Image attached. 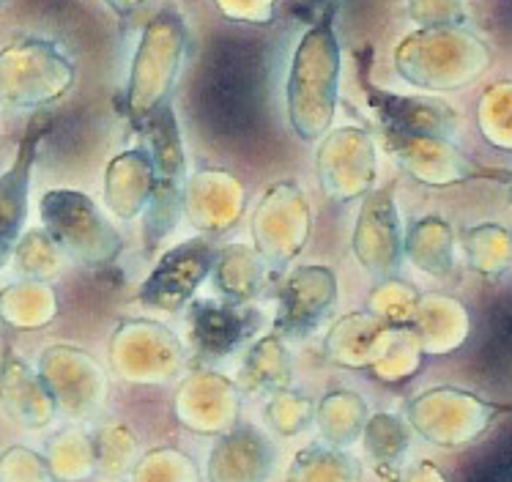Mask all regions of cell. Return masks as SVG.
Wrapping results in <instances>:
<instances>
[{
	"label": "cell",
	"instance_id": "4",
	"mask_svg": "<svg viewBox=\"0 0 512 482\" xmlns=\"http://www.w3.org/2000/svg\"><path fill=\"white\" fill-rule=\"evenodd\" d=\"M140 129H146L148 151L154 159V192L143 214V247L148 255H154L159 244L168 239L181 222L187 157H184V137L170 105L157 110Z\"/></svg>",
	"mask_w": 512,
	"mask_h": 482
},
{
	"label": "cell",
	"instance_id": "14",
	"mask_svg": "<svg viewBox=\"0 0 512 482\" xmlns=\"http://www.w3.org/2000/svg\"><path fill=\"white\" fill-rule=\"evenodd\" d=\"M50 132V121H36L22 137L20 151L11 168L0 176V269L6 266L11 252L22 239V228L28 220V200H31V181L42 137Z\"/></svg>",
	"mask_w": 512,
	"mask_h": 482
},
{
	"label": "cell",
	"instance_id": "13",
	"mask_svg": "<svg viewBox=\"0 0 512 482\" xmlns=\"http://www.w3.org/2000/svg\"><path fill=\"white\" fill-rule=\"evenodd\" d=\"M337 304V274L329 266H296L285 277L277 310V335H307Z\"/></svg>",
	"mask_w": 512,
	"mask_h": 482
},
{
	"label": "cell",
	"instance_id": "3",
	"mask_svg": "<svg viewBox=\"0 0 512 482\" xmlns=\"http://www.w3.org/2000/svg\"><path fill=\"white\" fill-rule=\"evenodd\" d=\"M187 47V28L176 11H159L148 22L129 74L126 110L137 126H143L157 110L170 105L181 61Z\"/></svg>",
	"mask_w": 512,
	"mask_h": 482
},
{
	"label": "cell",
	"instance_id": "1",
	"mask_svg": "<svg viewBox=\"0 0 512 482\" xmlns=\"http://www.w3.org/2000/svg\"><path fill=\"white\" fill-rule=\"evenodd\" d=\"M340 102V42L332 17L315 22L293 53L285 105L288 124L302 143H318L335 124Z\"/></svg>",
	"mask_w": 512,
	"mask_h": 482
},
{
	"label": "cell",
	"instance_id": "5",
	"mask_svg": "<svg viewBox=\"0 0 512 482\" xmlns=\"http://www.w3.org/2000/svg\"><path fill=\"white\" fill-rule=\"evenodd\" d=\"M252 247L269 269L291 266L313 236V206L299 181H274L263 189L250 217Z\"/></svg>",
	"mask_w": 512,
	"mask_h": 482
},
{
	"label": "cell",
	"instance_id": "24",
	"mask_svg": "<svg viewBox=\"0 0 512 482\" xmlns=\"http://www.w3.org/2000/svg\"><path fill=\"white\" fill-rule=\"evenodd\" d=\"M463 252L482 274H499L512 255L510 233L499 225H477L463 233Z\"/></svg>",
	"mask_w": 512,
	"mask_h": 482
},
{
	"label": "cell",
	"instance_id": "30",
	"mask_svg": "<svg viewBox=\"0 0 512 482\" xmlns=\"http://www.w3.org/2000/svg\"><path fill=\"white\" fill-rule=\"evenodd\" d=\"M310 417H313L310 403L302 395H291V392L277 395L272 400V409H269V420H272L274 428H280L283 433H296L310 422Z\"/></svg>",
	"mask_w": 512,
	"mask_h": 482
},
{
	"label": "cell",
	"instance_id": "7",
	"mask_svg": "<svg viewBox=\"0 0 512 482\" xmlns=\"http://www.w3.org/2000/svg\"><path fill=\"white\" fill-rule=\"evenodd\" d=\"M74 80V66L50 42H22L0 53V102L39 107L61 99Z\"/></svg>",
	"mask_w": 512,
	"mask_h": 482
},
{
	"label": "cell",
	"instance_id": "2",
	"mask_svg": "<svg viewBox=\"0 0 512 482\" xmlns=\"http://www.w3.org/2000/svg\"><path fill=\"white\" fill-rule=\"evenodd\" d=\"M39 214L44 231L63 255L88 269L110 266L124 252V236L115 222L80 189H47L39 200Z\"/></svg>",
	"mask_w": 512,
	"mask_h": 482
},
{
	"label": "cell",
	"instance_id": "22",
	"mask_svg": "<svg viewBox=\"0 0 512 482\" xmlns=\"http://www.w3.org/2000/svg\"><path fill=\"white\" fill-rule=\"evenodd\" d=\"M384 326H387L384 321H378L370 313H348L329 329L326 348L337 362L365 365L367 359L376 357Z\"/></svg>",
	"mask_w": 512,
	"mask_h": 482
},
{
	"label": "cell",
	"instance_id": "9",
	"mask_svg": "<svg viewBox=\"0 0 512 482\" xmlns=\"http://www.w3.org/2000/svg\"><path fill=\"white\" fill-rule=\"evenodd\" d=\"M351 250L373 280L395 277L406 258V231L392 187H373L356 214Z\"/></svg>",
	"mask_w": 512,
	"mask_h": 482
},
{
	"label": "cell",
	"instance_id": "25",
	"mask_svg": "<svg viewBox=\"0 0 512 482\" xmlns=\"http://www.w3.org/2000/svg\"><path fill=\"white\" fill-rule=\"evenodd\" d=\"M291 376L288 354H285L280 337L269 335L258 340L244 359V381L255 389L280 387Z\"/></svg>",
	"mask_w": 512,
	"mask_h": 482
},
{
	"label": "cell",
	"instance_id": "29",
	"mask_svg": "<svg viewBox=\"0 0 512 482\" xmlns=\"http://www.w3.org/2000/svg\"><path fill=\"white\" fill-rule=\"evenodd\" d=\"M365 441L367 450L373 452V458H392L406 447V430L392 417H376L367 428Z\"/></svg>",
	"mask_w": 512,
	"mask_h": 482
},
{
	"label": "cell",
	"instance_id": "17",
	"mask_svg": "<svg viewBox=\"0 0 512 482\" xmlns=\"http://www.w3.org/2000/svg\"><path fill=\"white\" fill-rule=\"evenodd\" d=\"M236 414V392L228 378L217 373H198L184 384L178 395V417L189 428L209 430L228 425Z\"/></svg>",
	"mask_w": 512,
	"mask_h": 482
},
{
	"label": "cell",
	"instance_id": "12",
	"mask_svg": "<svg viewBox=\"0 0 512 482\" xmlns=\"http://www.w3.org/2000/svg\"><path fill=\"white\" fill-rule=\"evenodd\" d=\"M184 359L178 337L159 321H124L113 335V365L132 381H165Z\"/></svg>",
	"mask_w": 512,
	"mask_h": 482
},
{
	"label": "cell",
	"instance_id": "10",
	"mask_svg": "<svg viewBox=\"0 0 512 482\" xmlns=\"http://www.w3.org/2000/svg\"><path fill=\"white\" fill-rule=\"evenodd\" d=\"M247 211L244 181L225 168H200L189 173L181 195V217L200 236H225Z\"/></svg>",
	"mask_w": 512,
	"mask_h": 482
},
{
	"label": "cell",
	"instance_id": "21",
	"mask_svg": "<svg viewBox=\"0 0 512 482\" xmlns=\"http://www.w3.org/2000/svg\"><path fill=\"white\" fill-rule=\"evenodd\" d=\"M452 239L450 222L441 217H422L406 233V258L425 274H447L452 269Z\"/></svg>",
	"mask_w": 512,
	"mask_h": 482
},
{
	"label": "cell",
	"instance_id": "31",
	"mask_svg": "<svg viewBox=\"0 0 512 482\" xmlns=\"http://www.w3.org/2000/svg\"><path fill=\"white\" fill-rule=\"evenodd\" d=\"M272 3L274 0H228L222 11L236 20H272Z\"/></svg>",
	"mask_w": 512,
	"mask_h": 482
},
{
	"label": "cell",
	"instance_id": "23",
	"mask_svg": "<svg viewBox=\"0 0 512 482\" xmlns=\"http://www.w3.org/2000/svg\"><path fill=\"white\" fill-rule=\"evenodd\" d=\"M419 307V294L414 285L403 283L398 277L378 280L376 288L367 296V313L392 326H406L414 321Z\"/></svg>",
	"mask_w": 512,
	"mask_h": 482
},
{
	"label": "cell",
	"instance_id": "6",
	"mask_svg": "<svg viewBox=\"0 0 512 482\" xmlns=\"http://www.w3.org/2000/svg\"><path fill=\"white\" fill-rule=\"evenodd\" d=\"M315 173L329 200H362L378 181L376 140L362 126L329 129L315 148Z\"/></svg>",
	"mask_w": 512,
	"mask_h": 482
},
{
	"label": "cell",
	"instance_id": "19",
	"mask_svg": "<svg viewBox=\"0 0 512 482\" xmlns=\"http://www.w3.org/2000/svg\"><path fill=\"white\" fill-rule=\"evenodd\" d=\"M370 107L384 121L387 132L395 135H425V137H447L452 132L455 116L447 107L422 99H406L378 91L370 96Z\"/></svg>",
	"mask_w": 512,
	"mask_h": 482
},
{
	"label": "cell",
	"instance_id": "28",
	"mask_svg": "<svg viewBox=\"0 0 512 482\" xmlns=\"http://www.w3.org/2000/svg\"><path fill=\"white\" fill-rule=\"evenodd\" d=\"M17 263L22 272L33 274L36 280H50L63 269V250L50 239L47 231H33L17 241Z\"/></svg>",
	"mask_w": 512,
	"mask_h": 482
},
{
	"label": "cell",
	"instance_id": "8",
	"mask_svg": "<svg viewBox=\"0 0 512 482\" xmlns=\"http://www.w3.org/2000/svg\"><path fill=\"white\" fill-rule=\"evenodd\" d=\"M217 258V247L209 236H192L176 247L159 255L154 269L137 288V302L162 310V313H178L184 310L203 283L211 277Z\"/></svg>",
	"mask_w": 512,
	"mask_h": 482
},
{
	"label": "cell",
	"instance_id": "16",
	"mask_svg": "<svg viewBox=\"0 0 512 482\" xmlns=\"http://www.w3.org/2000/svg\"><path fill=\"white\" fill-rule=\"evenodd\" d=\"M189 304V335L198 348L209 354H230L244 340H250L261 324V315L250 304H236L228 299H200Z\"/></svg>",
	"mask_w": 512,
	"mask_h": 482
},
{
	"label": "cell",
	"instance_id": "32",
	"mask_svg": "<svg viewBox=\"0 0 512 482\" xmlns=\"http://www.w3.org/2000/svg\"><path fill=\"white\" fill-rule=\"evenodd\" d=\"M110 6H113L115 11H121V14H126V11L132 9L135 3H140V0H107Z\"/></svg>",
	"mask_w": 512,
	"mask_h": 482
},
{
	"label": "cell",
	"instance_id": "11",
	"mask_svg": "<svg viewBox=\"0 0 512 482\" xmlns=\"http://www.w3.org/2000/svg\"><path fill=\"white\" fill-rule=\"evenodd\" d=\"M387 148L408 176H414L430 187H447V184H460V181L471 179H507L504 173H493L491 168L466 157L447 137L387 132Z\"/></svg>",
	"mask_w": 512,
	"mask_h": 482
},
{
	"label": "cell",
	"instance_id": "15",
	"mask_svg": "<svg viewBox=\"0 0 512 482\" xmlns=\"http://www.w3.org/2000/svg\"><path fill=\"white\" fill-rule=\"evenodd\" d=\"M105 206L115 220L135 222L148 209L154 192V159L148 146L126 148L115 154L105 168Z\"/></svg>",
	"mask_w": 512,
	"mask_h": 482
},
{
	"label": "cell",
	"instance_id": "26",
	"mask_svg": "<svg viewBox=\"0 0 512 482\" xmlns=\"http://www.w3.org/2000/svg\"><path fill=\"white\" fill-rule=\"evenodd\" d=\"M318 422L335 444H348L359 436L365 422V403L351 392H335L321 403Z\"/></svg>",
	"mask_w": 512,
	"mask_h": 482
},
{
	"label": "cell",
	"instance_id": "27",
	"mask_svg": "<svg viewBox=\"0 0 512 482\" xmlns=\"http://www.w3.org/2000/svg\"><path fill=\"white\" fill-rule=\"evenodd\" d=\"M359 466L343 452L307 450L296 461L293 482H356Z\"/></svg>",
	"mask_w": 512,
	"mask_h": 482
},
{
	"label": "cell",
	"instance_id": "18",
	"mask_svg": "<svg viewBox=\"0 0 512 482\" xmlns=\"http://www.w3.org/2000/svg\"><path fill=\"white\" fill-rule=\"evenodd\" d=\"M266 269L269 266L263 263L252 244L233 241L217 250L211 283L222 299L236 304H252V299L261 294L263 283H266Z\"/></svg>",
	"mask_w": 512,
	"mask_h": 482
},
{
	"label": "cell",
	"instance_id": "20",
	"mask_svg": "<svg viewBox=\"0 0 512 482\" xmlns=\"http://www.w3.org/2000/svg\"><path fill=\"white\" fill-rule=\"evenodd\" d=\"M272 452L255 430H239L222 439L211 455V482H263Z\"/></svg>",
	"mask_w": 512,
	"mask_h": 482
}]
</instances>
